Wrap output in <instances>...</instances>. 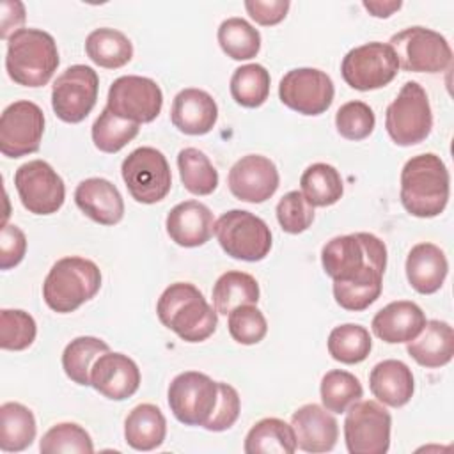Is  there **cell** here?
Returning a JSON list of instances; mask_svg holds the SVG:
<instances>
[{"label":"cell","mask_w":454,"mask_h":454,"mask_svg":"<svg viewBox=\"0 0 454 454\" xmlns=\"http://www.w3.org/2000/svg\"><path fill=\"white\" fill-rule=\"evenodd\" d=\"M321 264L333 282L383 287L387 247L371 232L335 236L325 243Z\"/></svg>","instance_id":"obj_1"},{"label":"cell","mask_w":454,"mask_h":454,"mask_svg":"<svg viewBox=\"0 0 454 454\" xmlns=\"http://www.w3.org/2000/svg\"><path fill=\"white\" fill-rule=\"evenodd\" d=\"M450 176L443 160L434 153L410 158L401 170V204L417 218H434L447 207Z\"/></svg>","instance_id":"obj_2"},{"label":"cell","mask_w":454,"mask_h":454,"mask_svg":"<svg viewBox=\"0 0 454 454\" xmlns=\"http://www.w3.org/2000/svg\"><path fill=\"white\" fill-rule=\"evenodd\" d=\"M156 314L160 323L184 342L206 340L218 325V312L190 282L170 284L158 298Z\"/></svg>","instance_id":"obj_3"},{"label":"cell","mask_w":454,"mask_h":454,"mask_svg":"<svg viewBox=\"0 0 454 454\" xmlns=\"http://www.w3.org/2000/svg\"><path fill=\"white\" fill-rule=\"evenodd\" d=\"M59 50L51 34L41 28H20L7 39L5 69L23 87L46 85L59 67Z\"/></svg>","instance_id":"obj_4"},{"label":"cell","mask_w":454,"mask_h":454,"mask_svg":"<svg viewBox=\"0 0 454 454\" xmlns=\"http://www.w3.org/2000/svg\"><path fill=\"white\" fill-rule=\"evenodd\" d=\"M101 287V271L90 259L67 255L59 259L43 282L44 303L59 314H69L94 298Z\"/></svg>","instance_id":"obj_5"},{"label":"cell","mask_w":454,"mask_h":454,"mask_svg":"<svg viewBox=\"0 0 454 454\" xmlns=\"http://www.w3.org/2000/svg\"><path fill=\"white\" fill-rule=\"evenodd\" d=\"M385 128L394 144L410 147L424 142L433 129V112L427 92L417 82H406L387 106Z\"/></svg>","instance_id":"obj_6"},{"label":"cell","mask_w":454,"mask_h":454,"mask_svg":"<svg viewBox=\"0 0 454 454\" xmlns=\"http://www.w3.org/2000/svg\"><path fill=\"white\" fill-rule=\"evenodd\" d=\"M215 236L222 250L238 261L257 262L271 250L268 223L245 209L225 211L215 222Z\"/></svg>","instance_id":"obj_7"},{"label":"cell","mask_w":454,"mask_h":454,"mask_svg":"<svg viewBox=\"0 0 454 454\" xmlns=\"http://www.w3.org/2000/svg\"><path fill=\"white\" fill-rule=\"evenodd\" d=\"M395 51L399 67L408 73H442L452 64V50L447 39L426 27H408L388 41Z\"/></svg>","instance_id":"obj_8"},{"label":"cell","mask_w":454,"mask_h":454,"mask_svg":"<svg viewBox=\"0 0 454 454\" xmlns=\"http://www.w3.org/2000/svg\"><path fill=\"white\" fill-rule=\"evenodd\" d=\"M121 174L129 195L140 204L163 200L172 186L167 158L161 151L149 145L131 151L121 165Z\"/></svg>","instance_id":"obj_9"},{"label":"cell","mask_w":454,"mask_h":454,"mask_svg":"<svg viewBox=\"0 0 454 454\" xmlns=\"http://www.w3.org/2000/svg\"><path fill=\"white\" fill-rule=\"evenodd\" d=\"M399 71L395 51L388 43H365L349 50L340 64L344 82L355 90H376L388 85Z\"/></svg>","instance_id":"obj_10"},{"label":"cell","mask_w":454,"mask_h":454,"mask_svg":"<svg viewBox=\"0 0 454 454\" xmlns=\"http://www.w3.org/2000/svg\"><path fill=\"white\" fill-rule=\"evenodd\" d=\"M392 417L378 401H356L344 419V440L349 454H385L390 447Z\"/></svg>","instance_id":"obj_11"},{"label":"cell","mask_w":454,"mask_h":454,"mask_svg":"<svg viewBox=\"0 0 454 454\" xmlns=\"http://www.w3.org/2000/svg\"><path fill=\"white\" fill-rule=\"evenodd\" d=\"M98 92L99 76L90 66H69L53 82L51 108L60 121L78 124L92 112Z\"/></svg>","instance_id":"obj_12"},{"label":"cell","mask_w":454,"mask_h":454,"mask_svg":"<svg viewBox=\"0 0 454 454\" xmlns=\"http://www.w3.org/2000/svg\"><path fill=\"white\" fill-rule=\"evenodd\" d=\"M167 399L181 424L204 427L218 401V381L199 371H184L170 381Z\"/></svg>","instance_id":"obj_13"},{"label":"cell","mask_w":454,"mask_h":454,"mask_svg":"<svg viewBox=\"0 0 454 454\" xmlns=\"http://www.w3.org/2000/svg\"><path fill=\"white\" fill-rule=\"evenodd\" d=\"M163 106V92L160 85L138 74L119 76L112 82L106 96V108L126 121L144 124L153 122Z\"/></svg>","instance_id":"obj_14"},{"label":"cell","mask_w":454,"mask_h":454,"mask_svg":"<svg viewBox=\"0 0 454 454\" xmlns=\"http://www.w3.org/2000/svg\"><path fill=\"white\" fill-rule=\"evenodd\" d=\"M14 186L23 207L34 215H53L66 199L62 177L44 160H32L18 167Z\"/></svg>","instance_id":"obj_15"},{"label":"cell","mask_w":454,"mask_h":454,"mask_svg":"<svg viewBox=\"0 0 454 454\" xmlns=\"http://www.w3.org/2000/svg\"><path fill=\"white\" fill-rule=\"evenodd\" d=\"M44 133V114L34 101H14L0 117V153L21 158L39 151Z\"/></svg>","instance_id":"obj_16"},{"label":"cell","mask_w":454,"mask_h":454,"mask_svg":"<svg viewBox=\"0 0 454 454\" xmlns=\"http://www.w3.org/2000/svg\"><path fill=\"white\" fill-rule=\"evenodd\" d=\"M333 94L335 87L332 78L316 67L291 69L278 83L280 101L301 115H319L326 112L333 101Z\"/></svg>","instance_id":"obj_17"},{"label":"cell","mask_w":454,"mask_h":454,"mask_svg":"<svg viewBox=\"0 0 454 454\" xmlns=\"http://www.w3.org/2000/svg\"><path fill=\"white\" fill-rule=\"evenodd\" d=\"M280 183L277 165L262 154H247L229 170L231 193L243 202L261 204L275 195Z\"/></svg>","instance_id":"obj_18"},{"label":"cell","mask_w":454,"mask_h":454,"mask_svg":"<svg viewBox=\"0 0 454 454\" xmlns=\"http://www.w3.org/2000/svg\"><path fill=\"white\" fill-rule=\"evenodd\" d=\"M90 387L106 399L124 401L138 390L140 369L128 355L106 351L92 364Z\"/></svg>","instance_id":"obj_19"},{"label":"cell","mask_w":454,"mask_h":454,"mask_svg":"<svg viewBox=\"0 0 454 454\" xmlns=\"http://www.w3.org/2000/svg\"><path fill=\"white\" fill-rule=\"evenodd\" d=\"M296 447L303 452H330L339 438V424L332 411L319 404H303L291 415Z\"/></svg>","instance_id":"obj_20"},{"label":"cell","mask_w":454,"mask_h":454,"mask_svg":"<svg viewBox=\"0 0 454 454\" xmlns=\"http://www.w3.org/2000/svg\"><path fill=\"white\" fill-rule=\"evenodd\" d=\"M165 227L176 245L195 248L211 239L215 232V218L206 204L199 200H184L168 211Z\"/></svg>","instance_id":"obj_21"},{"label":"cell","mask_w":454,"mask_h":454,"mask_svg":"<svg viewBox=\"0 0 454 454\" xmlns=\"http://www.w3.org/2000/svg\"><path fill=\"white\" fill-rule=\"evenodd\" d=\"M218 119V106L213 96L202 89L188 87L176 94L170 106V121L184 135H206Z\"/></svg>","instance_id":"obj_22"},{"label":"cell","mask_w":454,"mask_h":454,"mask_svg":"<svg viewBox=\"0 0 454 454\" xmlns=\"http://www.w3.org/2000/svg\"><path fill=\"white\" fill-rule=\"evenodd\" d=\"M78 209L99 225H115L124 216V200L114 183L105 177H87L74 190Z\"/></svg>","instance_id":"obj_23"},{"label":"cell","mask_w":454,"mask_h":454,"mask_svg":"<svg viewBox=\"0 0 454 454\" xmlns=\"http://www.w3.org/2000/svg\"><path fill=\"white\" fill-rule=\"evenodd\" d=\"M426 325L424 310L408 300L390 301L376 312L371 328L387 344H401L415 339Z\"/></svg>","instance_id":"obj_24"},{"label":"cell","mask_w":454,"mask_h":454,"mask_svg":"<svg viewBox=\"0 0 454 454\" xmlns=\"http://www.w3.org/2000/svg\"><path fill=\"white\" fill-rule=\"evenodd\" d=\"M406 278L410 286L420 294H433L440 291L449 273V262L440 247L434 243H417L406 257Z\"/></svg>","instance_id":"obj_25"},{"label":"cell","mask_w":454,"mask_h":454,"mask_svg":"<svg viewBox=\"0 0 454 454\" xmlns=\"http://www.w3.org/2000/svg\"><path fill=\"white\" fill-rule=\"evenodd\" d=\"M369 388L381 404H387L390 408H401L408 404L413 397V372L401 360H383L371 369Z\"/></svg>","instance_id":"obj_26"},{"label":"cell","mask_w":454,"mask_h":454,"mask_svg":"<svg viewBox=\"0 0 454 454\" xmlns=\"http://www.w3.org/2000/svg\"><path fill=\"white\" fill-rule=\"evenodd\" d=\"M406 351L422 367H443L454 356V330L447 321H426L420 333L408 342Z\"/></svg>","instance_id":"obj_27"},{"label":"cell","mask_w":454,"mask_h":454,"mask_svg":"<svg viewBox=\"0 0 454 454\" xmlns=\"http://www.w3.org/2000/svg\"><path fill=\"white\" fill-rule=\"evenodd\" d=\"M167 436V420L156 404L135 406L124 420V440L135 450H154Z\"/></svg>","instance_id":"obj_28"},{"label":"cell","mask_w":454,"mask_h":454,"mask_svg":"<svg viewBox=\"0 0 454 454\" xmlns=\"http://www.w3.org/2000/svg\"><path fill=\"white\" fill-rule=\"evenodd\" d=\"M296 449L293 426L277 417H266L255 422L243 443L247 454H293Z\"/></svg>","instance_id":"obj_29"},{"label":"cell","mask_w":454,"mask_h":454,"mask_svg":"<svg viewBox=\"0 0 454 454\" xmlns=\"http://www.w3.org/2000/svg\"><path fill=\"white\" fill-rule=\"evenodd\" d=\"M85 53L96 66L105 69H117L131 60L133 44L129 37L121 30L101 27L87 35Z\"/></svg>","instance_id":"obj_30"},{"label":"cell","mask_w":454,"mask_h":454,"mask_svg":"<svg viewBox=\"0 0 454 454\" xmlns=\"http://www.w3.org/2000/svg\"><path fill=\"white\" fill-rule=\"evenodd\" d=\"M37 426L30 408L21 403H4L0 406V449L4 452H21L35 440Z\"/></svg>","instance_id":"obj_31"},{"label":"cell","mask_w":454,"mask_h":454,"mask_svg":"<svg viewBox=\"0 0 454 454\" xmlns=\"http://www.w3.org/2000/svg\"><path fill=\"white\" fill-rule=\"evenodd\" d=\"M300 188L312 207L333 206L344 193V183L339 170L321 161L312 163L303 170Z\"/></svg>","instance_id":"obj_32"},{"label":"cell","mask_w":454,"mask_h":454,"mask_svg":"<svg viewBox=\"0 0 454 454\" xmlns=\"http://www.w3.org/2000/svg\"><path fill=\"white\" fill-rule=\"evenodd\" d=\"M259 284L245 271H225L213 286V307L218 314L227 316L239 305H255L259 301Z\"/></svg>","instance_id":"obj_33"},{"label":"cell","mask_w":454,"mask_h":454,"mask_svg":"<svg viewBox=\"0 0 454 454\" xmlns=\"http://www.w3.org/2000/svg\"><path fill=\"white\" fill-rule=\"evenodd\" d=\"M110 351V346L92 335L73 339L62 351V369L76 385H90V369L96 358Z\"/></svg>","instance_id":"obj_34"},{"label":"cell","mask_w":454,"mask_h":454,"mask_svg":"<svg viewBox=\"0 0 454 454\" xmlns=\"http://www.w3.org/2000/svg\"><path fill=\"white\" fill-rule=\"evenodd\" d=\"M183 186L193 195H209L218 186V172L209 158L197 147H184L177 154Z\"/></svg>","instance_id":"obj_35"},{"label":"cell","mask_w":454,"mask_h":454,"mask_svg":"<svg viewBox=\"0 0 454 454\" xmlns=\"http://www.w3.org/2000/svg\"><path fill=\"white\" fill-rule=\"evenodd\" d=\"M328 353L333 360L340 364H360L364 362L371 349H372V339L362 325L346 323L335 326L328 335Z\"/></svg>","instance_id":"obj_36"},{"label":"cell","mask_w":454,"mask_h":454,"mask_svg":"<svg viewBox=\"0 0 454 454\" xmlns=\"http://www.w3.org/2000/svg\"><path fill=\"white\" fill-rule=\"evenodd\" d=\"M218 44L232 60H250L261 50V34L243 18H227L218 27Z\"/></svg>","instance_id":"obj_37"},{"label":"cell","mask_w":454,"mask_h":454,"mask_svg":"<svg viewBox=\"0 0 454 454\" xmlns=\"http://www.w3.org/2000/svg\"><path fill=\"white\" fill-rule=\"evenodd\" d=\"M270 73L261 64H245L231 76V96L245 108H259L270 96Z\"/></svg>","instance_id":"obj_38"},{"label":"cell","mask_w":454,"mask_h":454,"mask_svg":"<svg viewBox=\"0 0 454 454\" xmlns=\"http://www.w3.org/2000/svg\"><path fill=\"white\" fill-rule=\"evenodd\" d=\"M321 403L332 413H346L349 406L362 399L364 388L358 378L348 371H328L319 385Z\"/></svg>","instance_id":"obj_39"},{"label":"cell","mask_w":454,"mask_h":454,"mask_svg":"<svg viewBox=\"0 0 454 454\" xmlns=\"http://www.w3.org/2000/svg\"><path fill=\"white\" fill-rule=\"evenodd\" d=\"M140 124L121 119L114 115L106 106L101 110L99 117L94 121L90 135L96 149L101 153H119L124 145H128L138 135Z\"/></svg>","instance_id":"obj_40"},{"label":"cell","mask_w":454,"mask_h":454,"mask_svg":"<svg viewBox=\"0 0 454 454\" xmlns=\"http://www.w3.org/2000/svg\"><path fill=\"white\" fill-rule=\"evenodd\" d=\"M39 450L43 454H90L94 452V443L80 424L60 422L43 434Z\"/></svg>","instance_id":"obj_41"},{"label":"cell","mask_w":454,"mask_h":454,"mask_svg":"<svg viewBox=\"0 0 454 454\" xmlns=\"http://www.w3.org/2000/svg\"><path fill=\"white\" fill-rule=\"evenodd\" d=\"M37 335L35 319L21 309L0 310V348L7 351H23L32 346Z\"/></svg>","instance_id":"obj_42"},{"label":"cell","mask_w":454,"mask_h":454,"mask_svg":"<svg viewBox=\"0 0 454 454\" xmlns=\"http://www.w3.org/2000/svg\"><path fill=\"white\" fill-rule=\"evenodd\" d=\"M374 112L364 101H348L335 114L337 133L346 140H364L374 131Z\"/></svg>","instance_id":"obj_43"},{"label":"cell","mask_w":454,"mask_h":454,"mask_svg":"<svg viewBox=\"0 0 454 454\" xmlns=\"http://www.w3.org/2000/svg\"><path fill=\"white\" fill-rule=\"evenodd\" d=\"M227 316V328L231 337L243 346L257 344L268 333V323L264 314L252 303L239 305Z\"/></svg>","instance_id":"obj_44"},{"label":"cell","mask_w":454,"mask_h":454,"mask_svg":"<svg viewBox=\"0 0 454 454\" xmlns=\"http://www.w3.org/2000/svg\"><path fill=\"white\" fill-rule=\"evenodd\" d=\"M278 225L287 234L305 232L314 222V207L307 202L301 192H287L275 207Z\"/></svg>","instance_id":"obj_45"},{"label":"cell","mask_w":454,"mask_h":454,"mask_svg":"<svg viewBox=\"0 0 454 454\" xmlns=\"http://www.w3.org/2000/svg\"><path fill=\"white\" fill-rule=\"evenodd\" d=\"M239 410H241V401H239L238 390L229 383L218 381V401L209 420L204 424V429L213 433L227 431L238 420Z\"/></svg>","instance_id":"obj_46"},{"label":"cell","mask_w":454,"mask_h":454,"mask_svg":"<svg viewBox=\"0 0 454 454\" xmlns=\"http://www.w3.org/2000/svg\"><path fill=\"white\" fill-rule=\"evenodd\" d=\"M27 252V238L25 232L14 225L5 223L2 225L0 232V268L11 270L18 266Z\"/></svg>","instance_id":"obj_47"},{"label":"cell","mask_w":454,"mask_h":454,"mask_svg":"<svg viewBox=\"0 0 454 454\" xmlns=\"http://www.w3.org/2000/svg\"><path fill=\"white\" fill-rule=\"evenodd\" d=\"M289 7H291V2L287 0H247L245 2V9L250 14V18L262 27L278 25L287 16Z\"/></svg>","instance_id":"obj_48"},{"label":"cell","mask_w":454,"mask_h":454,"mask_svg":"<svg viewBox=\"0 0 454 454\" xmlns=\"http://www.w3.org/2000/svg\"><path fill=\"white\" fill-rule=\"evenodd\" d=\"M25 23V5L18 0H4L0 5V37L9 39Z\"/></svg>","instance_id":"obj_49"},{"label":"cell","mask_w":454,"mask_h":454,"mask_svg":"<svg viewBox=\"0 0 454 454\" xmlns=\"http://www.w3.org/2000/svg\"><path fill=\"white\" fill-rule=\"evenodd\" d=\"M364 9L374 16V18H390L395 11L401 9L403 2L401 0H390V2H381V0H364L362 2Z\"/></svg>","instance_id":"obj_50"}]
</instances>
